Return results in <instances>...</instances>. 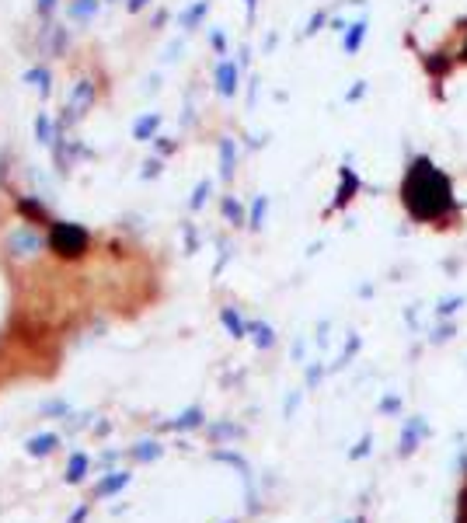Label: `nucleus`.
Segmentation results:
<instances>
[{
  "instance_id": "1",
  "label": "nucleus",
  "mask_w": 467,
  "mask_h": 523,
  "mask_svg": "<svg viewBox=\"0 0 467 523\" xmlns=\"http://www.w3.org/2000/svg\"><path fill=\"white\" fill-rule=\"evenodd\" d=\"M401 192H405V206L412 209L415 220H439L454 209V189H450L446 175L436 171L432 161H425V158H419L408 167Z\"/></svg>"
},
{
  "instance_id": "2",
  "label": "nucleus",
  "mask_w": 467,
  "mask_h": 523,
  "mask_svg": "<svg viewBox=\"0 0 467 523\" xmlns=\"http://www.w3.org/2000/svg\"><path fill=\"white\" fill-rule=\"evenodd\" d=\"M49 251L74 262V258H84L91 251V231L81 224H70V220H52L49 227Z\"/></svg>"
},
{
  "instance_id": "3",
  "label": "nucleus",
  "mask_w": 467,
  "mask_h": 523,
  "mask_svg": "<svg viewBox=\"0 0 467 523\" xmlns=\"http://www.w3.org/2000/svg\"><path fill=\"white\" fill-rule=\"evenodd\" d=\"M7 248L14 251V255H21V258H28V255H35V251H43L49 248V238L43 234H35V231H28V227H18L11 238H7Z\"/></svg>"
},
{
  "instance_id": "4",
  "label": "nucleus",
  "mask_w": 467,
  "mask_h": 523,
  "mask_svg": "<svg viewBox=\"0 0 467 523\" xmlns=\"http://www.w3.org/2000/svg\"><path fill=\"white\" fill-rule=\"evenodd\" d=\"M129 478H133V475H129V471H123V468H119V471H108L101 482L94 485V492H91V495H94V499H108V495L123 492V488L129 485Z\"/></svg>"
},
{
  "instance_id": "5",
  "label": "nucleus",
  "mask_w": 467,
  "mask_h": 523,
  "mask_svg": "<svg viewBox=\"0 0 467 523\" xmlns=\"http://www.w3.org/2000/svg\"><path fill=\"white\" fill-rule=\"evenodd\" d=\"M157 129H161V116L157 112H147V116H140V119L133 122V140L154 143L157 140Z\"/></svg>"
},
{
  "instance_id": "6",
  "label": "nucleus",
  "mask_w": 467,
  "mask_h": 523,
  "mask_svg": "<svg viewBox=\"0 0 467 523\" xmlns=\"http://www.w3.org/2000/svg\"><path fill=\"white\" fill-rule=\"evenodd\" d=\"M91 471V457L87 453H70V461H67V471H63V478H67V485H81L84 482V475Z\"/></svg>"
},
{
  "instance_id": "7",
  "label": "nucleus",
  "mask_w": 467,
  "mask_h": 523,
  "mask_svg": "<svg viewBox=\"0 0 467 523\" xmlns=\"http://www.w3.org/2000/svg\"><path fill=\"white\" fill-rule=\"evenodd\" d=\"M216 91L223 98H234L237 94V67L234 63H220L216 67Z\"/></svg>"
},
{
  "instance_id": "8",
  "label": "nucleus",
  "mask_w": 467,
  "mask_h": 523,
  "mask_svg": "<svg viewBox=\"0 0 467 523\" xmlns=\"http://www.w3.org/2000/svg\"><path fill=\"white\" fill-rule=\"evenodd\" d=\"M56 446H60V433H39V436H28L25 440V450L32 457H49Z\"/></svg>"
},
{
  "instance_id": "9",
  "label": "nucleus",
  "mask_w": 467,
  "mask_h": 523,
  "mask_svg": "<svg viewBox=\"0 0 467 523\" xmlns=\"http://www.w3.org/2000/svg\"><path fill=\"white\" fill-rule=\"evenodd\" d=\"M94 105V87L87 81H81L77 87H74V98H70V112H74V119H81V116H87L84 109H91Z\"/></svg>"
},
{
  "instance_id": "10",
  "label": "nucleus",
  "mask_w": 467,
  "mask_h": 523,
  "mask_svg": "<svg viewBox=\"0 0 467 523\" xmlns=\"http://www.w3.org/2000/svg\"><path fill=\"white\" fill-rule=\"evenodd\" d=\"M18 213H21L25 220H32V224H52V220H49V209H45L39 199H28V196L18 199Z\"/></svg>"
},
{
  "instance_id": "11",
  "label": "nucleus",
  "mask_w": 467,
  "mask_h": 523,
  "mask_svg": "<svg viewBox=\"0 0 467 523\" xmlns=\"http://www.w3.org/2000/svg\"><path fill=\"white\" fill-rule=\"evenodd\" d=\"M161 453H164V446H161L157 440H140L133 450H129V457L140 461V464H150V461H157Z\"/></svg>"
},
{
  "instance_id": "12",
  "label": "nucleus",
  "mask_w": 467,
  "mask_h": 523,
  "mask_svg": "<svg viewBox=\"0 0 467 523\" xmlns=\"http://www.w3.org/2000/svg\"><path fill=\"white\" fill-rule=\"evenodd\" d=\"M234 164H237V147H234V140H220V175L223 178H230L234 175Z\"/></svg>"
},
{
  "instance_id": "13",
  "label": "nucleus",
  "mask_w": 467,
  "mask_h": 523,
  "mask_svg": "<svg viewBox=\"0 0 467 523\" xmlns=\"http://www.w3.org/2000/svg\"><path fill=\"white\" fill-rule=\"evenodd\" d=\"M98 7H101V0H70L67 14H70L74 21H91V18L98 14Z\"/></svg>"
},
{
  "instance_id": "14",
  "label": "nucleus",
  "mask_w": 467,
  "mask_h": 523,
  "mask_svg": "<svg viewBox=\"0 0 467 523\" xmlns=\"http://www.w3.org/2000/svg\"><path fill=\"white\" fill-rule=\"evenodd\" d=\"M171 429H196V426H203V408L199 404H192V408H185L174 422H168Z\"/></svg>"
},
{
  "instance_id": "15",
  "label": "nucleus",
  "mask_w": 467,
  "mask_h": 523,
  "mask_svg": "<svg viewBox=\"0 0 467 523\" xmlns=\"http://www.w3.org/2000/svg\"><path fill=\"white\" fill-rule=\"evenodd\" d=\"M206 11H210V0H199V4H192V7L181 14V28H185V32H192V28H196V25L206 18Z\"/></svg>"
},
{
  "instance_id": "16",
  "label": "nucleus",
  "mask_w": 467,
  "mask_h": 523,
  "mask_svg": "<svg viewBox=\"0 0 467 523\" xmlns=\"http://www.w3.org/2000/svg\"><path fill=\"white\" fill-rule=\"evenodd\" d=\"M356 189H359V182H356V175L349 171V167H342V185H339V199L335 206H345V202L356 196Z\"/></svg>"
},
{
  "instance_id": "17",
  "label": "nucleus",
  "mask_w": 467,
  "mask_h": 523,
  "mask_svg": "<svg viewBox=\"0 0 467 523\" xmlns=\"http://www.w3.org/2000/svg\"><path fill=\"white\" fill-rule=\"evenodd\" d=\"M25 81L32 84V87H39V94H49V67H32L28 74H25Z\"/></svg>"
},
{
  "instance_id": "18",
  "label": "nucleus",
  "mask_w": 467,
  "mask_h": 523,
  "mask_svg": "<svg viewBox=\"0 0 467 523\" xmlns=\"http://www.w3.org/2000/svg\"><path fill=\"white\" fill-rule=\"evenodd\" d=\"M35 140H39V143H52V140H56V136H52V119H49L45 112L35 116Z\"/></svg>"
},
{
  "instance_id": "19",
  "label": "nucleus",
  "mask_w": 467,
  "mask_h": 523,
  "mask_svg": "<svg viewBox=\"0 0 467 523\" xmlns=\"http://www.w3.org/2000/svg\"><path fill=\"white\" fill-rule=\"evenodd\" d=\"M220 318H223V324H227V331H230L234 338H241V335H244V324H241V318H237V314H234L230 307H227V311H223Z\"/></svg>"
},
{
  "instance_id": "20",
  "label": "nucleus",
  "mask_w": 467,
  "mask_h": 523,
  "mask_svg": "<svg viewBox=\"0 0 467 523\" xmlns=\"http://www.w3.org/2000/svg\"><path fill=\"white\" fill-rule=\"evenodd\" d=\"M210 192H213V182H199V185H196V192H192V202H189V206H192V209H203V202L210 199Z\"/></svg>"
},
{
  "instance_id": "21",
  "label": "nucleus",
  "mask_w": 467,
  "mask_h": 523,
  "mask_svg": "<svg viewBox=\"0 0 467 523\" xmlns=\"http://www.w3.org/2000/svg\"><path fill=\"white\" fill-rule=\"evenodd\" d=\"M223 213H227V220L244 224V209H241V202H237V199H223Z\"/></svg>"
},
{
  "instance_id": "22",
  "label": "nucleus",
  "mask_w": 467,
  "mask_h": 523,
  "mask_svg": "<svg viewBox=\"0 0 467 523\" xmlns=\"http://www.w3.org/2000/svg\"><path fill=\"white\" fill-rule=\"evenodd\" d=\"M39 415H63V419H67V415H70V404L67 402H45L43 408H39Z\"/></svg>"
},
{
  "instance_id": "23",
  "label": "nucleus",
  "mask_w": 467,
  "mask_h": 523,
  "mask_svg": "<svg viewBox=\"0 0 467 523\" xmlns=\"http://www.w3.org/2000/svg\"><path fill=\"white\" fill-rule=\"evenodd\" d=\"M363 32H366V25H352V32L345 35V49H349V53H356V49H359V42H363Z\"/></svg>"
},
{
  "instance_id": "24",
  "label": "nucleus",
  "mask_w": 467,
  "mask_h": 523,
  "mask_svg": "<svg viewBox=\"0 0 467 523\" xmlns=\"http://www.w3.org/2000/svg\"><path fill=\"white\" fill-rule=\"evenodd\" d=\"M265 206H269V199L261 196V199H255V206H252V227H261V220H265Z\"/></svg>"
},
{
  "instance_id": "25",
  "label": "nucleus",
  "mask_w": 467,
  "mask_h": 523,
  "mask_svg": "<svg viewBox=\"0 0 467 523\" xmlns=\"http://www.w3.org/2000/svg\"><path fill=\"white\" fill-rule=\"evenodd\" d=\"M252 331H255L258 346H272V328H265V324H252Z\"/></svg>"
},
{
  "instance_id": "26",
  "label": "nucleus",
  "mask_w": 467,
  "mask_h": 523,
  "mask_svg": "<svg viewBox=\"0 0 467 523\" xmlns=\"http://www.w3.org/2000/svg\"><path fill=\"white\" fill-rule=\"evenodd\" d=\"M161 175V161H147L143 164V178H157Z\"/></svg>"
},
{
  "instance_id": "27",
  "label": "nucleus",
  "mask_w": 467,
  "mask_h": 523,
  "mask_svg": "<svg viewBox=\"0 0 467 523\" xmlns=\"http://www.w3.org/2000/svg\"><path fill=\"white\" fill-rule=\"evenodd\" d=\"M87 513H91V506H77V510L70 513V520H67V523H84Z\"/></svg>"
},
{
  "instance_id": "28",
  "label": "nucleus",
  "mask_w": 467,
  "mask_h": 523,
  "mask_svg": "<svg viewBox=\"0 0 467 523\" xmlns=\"http://www.w3.org/2000/svg\"><path fill=\"white\" fill-rule=\"evenodd\" d=\"M143 7H150V0H126V11H129V14H140Z\"/></svg>"
},
{
  "instance_id": "29",
  "label": "nucleus",
  "mask_w": 467,
  "mask_h": 523,
  "mask_svg": "<svg viewBox=\"0 0 467 523\" xmlns=\"http://www.w3.org/2000/svg\"><path fill=\"white\" fill-rule=\"evenodd\" d=\"M35 7H39V14H52L56 11V0H35Z\"/></svg>"
},
{
  "instance_id": "30",
  "label": "nucleus",
  "mask_w": 467,
  "mask_h": 523,
  "mask_svg": "<svg viewBox=\"0 0 467 523\" xmlns=\"http://www.w3.org/2000/svg\"><path fill=\"white\" fill-rule=\"evenodd\" d=\"M321 21H325V18H321V14H314V18H310V28H307V32H317V28H321Z\"/></svg>"
},
{
  "instance_id": "31",
  "label": "nucleus",
  "mask_w": 467,
  "mask_h": 523,
  "mask_svg": "<svg viewBox=\"0 0 467 523\" xmlns=\"http://www.w3.org/2000/svg\"><path fill=\"white\" fill-rule=\"evenodd\" d=\"M461 523H467V495H464V510H461Z\"/></svg>"
},
{
  "instance_id": "32",
  "label": "nucleus",
  "mask_w": 467,
  "mask_h": 523,
  "mask_svg": "<svg viewBox=\"0 0 467 523\" xmlns=\"http://www.w3.org/2000/svg\"><path fill=\"white\" fill-rule=\"evenodd\" d=\"M244 4H248V11H255V4H258V0H244Z\"/></svg>"
},
{
  "instance_id": "33",
  "label": "nucleus",
  "mask_w": 467,
  "mask_h": 523,
  "mask_svg": "<svg viewBox=\"0 0 467 523\" xmlns=\"http://www.w3.org/2000/svg\"><path fill=\"white\" fill-rule=\"evenodd\" d=\"M461 56H464V60H467V45H464V53H461Z\"/></svg>"
},
{
  "instance_id": "34",
  "label": "nucleus",
  "mask_w": 467,
  "mask_h": 523,
  "mask_svg": "<svg viewBox=\"0 0 467 523\" xmlns=\"http://www.w3.org/2000/svg\"><path fill=\"white\" fill-rule=\"evenodd\" d=\"M108 4H119V0H108Z\"/></svg>"
}]
</instances>
